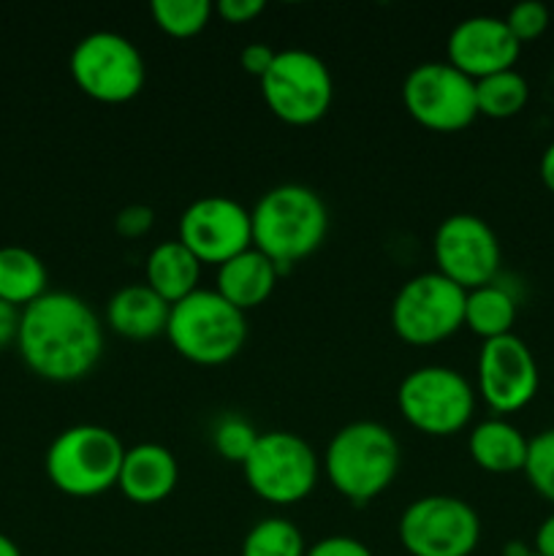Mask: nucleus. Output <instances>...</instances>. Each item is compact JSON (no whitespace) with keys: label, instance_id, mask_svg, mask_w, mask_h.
<instances>
[{"label":"nucleus","instance_id":"f257e3e1","mask_svg":"<svg viewBox=\"0 0 554 556\" xmlns=\"http://www.w3.org/2000/svg\"><path fill=\"white\" fill-rule=\"evenodd\" d=\"M16 351L25 367L38 378L74 383L90 375L101 362V318L76 293L47 291L22 309Z\"/></svg>","mask_w":554,"mask_h":556},{"label":"nucleus","instance_id":"f03ea898","mask_svg":"<svg viewBox=\"0 0 554 556\" xmlns=\"http://www.w3.org/2000/svg\"><path fill=\"white\" fill-rule=\"evenodd\" d=\"M253 248L264 253L280 275L291 271L324 244L329 210L313 188L286 182L269 188L250 210Z\"/></svg>","mask_w":554,"mask_h":556},{"label":"nucleus","instance_id":"7ed1b4c3","mask_svg":"<svg viewBox=\"0 0 554 556\" xmlns=\"http://www.w3.org/2000/svg\"><path fill=\"white\" fill-rule=\"evenodd\" d=\"M400 472V443L378 421H351L331 434L324 451V476L337 494L367 505L394 483Z\"/></svg>","mask_w":554,"mask_h":556},{"label":"nucleus","instance_id":"20e7f679","mask_svg":"<svg viewBox=\"0 0 554 556\" xmlns=\"http://www.w3.org/2000/svg\"><path fill=\"white\" fill-rule=\"evenodd\" d=\"M125 445L112 429L76 424L63 429L43 456L49 483L68 497L87 500L117 486Z\"/></svg>","mask_w":554,"mask_h":556},{"label":"nucleus","instance_id":"39448f33","mask_svg":"<svg viewBox=\"0 0 554 556\" xmlns=\"http://www.w3.org/2000/svg\"><path fill=\"white\" fill-rule=\"evenodd\" d=\"M166 337L174 351L199 367H217L237 356L248 340L244 313L217 291L199 288L182 302L172 304Z\"/></svg>","mask_w":554,"mask_h":556},{"label":"nucleus","instance_id":"423d86ee","mask_svg":"<svg viewBox=\"0 0 554 556\" xmlns=\"http://www.w3.org/2000/svg\"><path fill=\"white\" fill-rule=\"evenodd\" d=\"M396 407L416 432L429 438H451L470 424L476 413V391L456 369L427 364L402 378L396 389Z\"/></svg>","mask_w":554,"mask_h":556},{"label":"nucleus","instance_id":"0eeeda50","mask_svg":"<svg viewBox=\"0 0 554 556\" xmlns=\"http://www.w3.org/2000/svg\"><path fill=\"white\" fill-rule=\"evenodd\" d=\"M74 85L98 103H128L147 81V63L130 38L114 30L87 33L71 49Z\"/></svg>","mask_w":554,"mask_h":556},{"label":"nucleus","instance_id":"6e6552de","mask_svg":"<svg viewBox=\"0 0 554 556\" xmlns=\"http://www.w3.org/2000/svg\"><path fill=\"white\" fill-rule=\"evenodd\" d=\"M244 481L255 497L286 508L313 494L320 476L318 454L293 432H261L242 465Z\"/></svg>","mask_w":554,"mask_h":556},{"label":"nucleus","instance_id":"1a4fd4ad","mask_svg":"<svg viewBox=\"0 0 554 556\" xmlns=\"http://www.w3.org/2000/svg\"><path fill=\"white\" fill-rule=\"evenodd\" d=\"M465 288L440 271H421L396 291L391 326L407 345H438L465 326Z\"/></svg>","mask_w":554,"mask_h":556},{"label":"nucleus","instance_id":"9d476101","mask_svg":"<svg viewBox=\"0 0 554 556\" xmlns=\"http://www.w3.org/2000/svg\"><path fill=\"white\" fill-rule=\"evenodd\" d=\"M266 109L286 125H313L335 101V79L324 60L307 49H280L261 79Z\"/></svg>","mask_w":554,"mask_h":556},{"label":"nucleus","instance_id":"9b49d317","mask_svg":"<svg viewBox=\"0 0 554 556\" xmlns=\"http://www.w3.org/2000/svg\"><path fill=\"white\" fill-rule=\"evenodd\" d=\"M396 535L411 556H470L481 541V519L462 497L427 494L402 510Z\"/></svg>","mask_w":554,"mask_h":556},{"label":"nucleus","instance_id":"f8f14e48","mask_svg":"<svg viewBox=\"0 0 554 556\" xmlns=\"http://www.w3.org/2000/svg\"><path fill=\"white\" fill-rule=\"evenodd\" d=\"M402 106L432 134H459L478 117L476 81L451 63H418L402 81Z\"/></svg>","mask_w":554,"mask_h":556},{"label":"nucleus","instance_id":"ddd939ff","mask_svg":"<svg viewBox=\"0 0 554 556\" xmlns=\"http://www.w3.org/2000/svg\"><path fill=\"white\" fill-rule=\"evenodd\" d=\"M432 255L438 264L435 271L465 291L498 280L500 261H503L494 228L470 212H456L440 223L432 239Z\"/></svg>","mask_w":554,"mask_h":556},{"label":"nucleus","instance_id":"4468645a","mask_svg":"<svg viewBox=\"0 0 554 556\" xmlns=\"http://www.w3.org/2000/svg\"><path fill=\"white\" fill-rule=\"evenodd\" d=\"M177 239L201 261V266H223L234 255L253 248L250 210L228 195H201L179 215Z\"/></svg>","mask_w":554,"mask_h":556},{"label":"nucleus","instance_id":"2eb2a0df","mask_svg":"<svg viewBox=\"0 0 554 556\" xmlns=\"http://www.w3.org/2000/svg\"><path fill=\"white\" fill-rule=\"evenodd\" d=\"M476 383L489 410L503 418L530 405L541 386V372L527 342L516 334H505L481 345Z\"/></svg>","mask_w":554,"mask_h":556},{"label":"nucleus","instance_id":"dca6fc26","mask_svg":"<svg viewBox=\"0 0 554 556\" xmlns=\"http://www.w3.org/2000/svg\"><path fill=\"white\" fill-rule=\"evenodd\" d=\"M445 54H449L445 63L478 81L483 76L516 68L521 43L508 30L503 16L476 14L456 22L454 30L449 33V41H445Z\"/></svg>","mask_w":554,"mask_h":556},{"label":"nucleus","instance_id":"f3484780","mask_svg":"<svg viewBox=\"0 0 554 556\" xmlns=\"http://www.w3.org/2000/svg\"><path fill=\"white\" fill-rule=\"evenodd\" d=\"M179 481L177 456L161 443H139L125 448L117 489L134 505H158L172 497Z\"/></svg>","mask_w":554,"mask_h":556},{"label":"nucleus","instance_id":"a211bd4d","mask_svg":"<svg viewBox=\"0 0 554 556\" xmlns=\"http://www.w3.org/2000/svg\"><path fill=\"white\" fill-rule=\"evenodd\" d=\"M172 304L163 302L147 282H134L106 302V326L125 340H155L166 334Z\"/></svg>","mask_w":554,"mask_h":556},{"label":"nucleus","instance_id":"6ab92c4d","mask_svg":"<svg viewBox=\"0 0 554 556\" xmlns=\"http://www.w3.org/2000/svg\"><path fill=\"white\" fill-rule=\"evenodd\" d=\"M280 277V269L264 253L248 248L244 253L234 255L231 261L217 266L215 291L239 313H250V309L269 302Z\"/></svg>","mask_w":554,"mask_h":556},{"label":"nucleus","instance_id":"aec40b11","mask_svg":"<svg viewBox=\"0 0 554 556\" xmlns=\"http://www.w3.org/2000/svg\"><path fill=\"white\" fill-rule=\"evenodd\" d=\"M527 445L530 440L519 427L494 416L473 427L470 438H467V454L481 470L505 476V472H516L525 467Z\"/></svg>","mask_w":554,"mask_h":556},{"label":"nucleus","instance_id":"412c9836","mask_svg":"<svg viewBox=\"0 0 554 556\" xmlns=\"http://www.w3.org/2000/svg\"><path fill=\"white\" fill-rule=\"evenodd\" d=\"M201 261L185 248L179 239L155 244L147 255L144 282L168 304L182 302L193 291H199Z\"/></svg>","mask_w":554,"mask_h":556},{"label":"nucleus","instance_id":"4be33fe9","mask_svg":"<svg viewBox=\"0 0 554 556\" xmlns=\"http://www.w3.org/2000/svg\"><path fill=\"white\" fill-rule=\"evenodd\" d=\"M47 266L33 250L5 244L0 248V302L25 309L47 293Z\"/></svg>","mask_w":554,"mask_h":556},{"label":"nucleus","instance_id":"5701e85b","mask_svg":"<svg viewBox=\"0 0 554 556\" xmlns=\"http://www.w3.org/2000/svg\"><path fill=\"white\" fill-rule=\"evenodd\" d=\"M516 296L498 280L489 286L473 288L465 296V329L473 334L487 340H498V337L514 334L516 324Z\"/></svg>","mask_w":554,"mask_h":556},{"label":"nucleus","instance_id":"b1692460","mask_svg":"<svg viewBox=\"0 0 554 556\" xmlns=\"http://www.w3.org/2000/svg\"><path fill=\"white\" fill-rule=\"evenodd\" d=\"M530 101V85L516 68L483 76L476 81L478 117L508 119L516 117Z\"/></svg>","mask_w":554,"mask_h":556},{"label":"nucleus","instance_id":"393cba45","mask_svg":"<svg viewBox=\"0 0 554 556\" xmlns=\"http://www.w3.org/2000/svg\"><path fill=\"white\" fill-rule=\"evenodd\" d=\"M307 543H304L302 530L293 521L282 516H266L255 521L242 541L239 556H304Z\"/></svg>","mask_w":554,"mask_h":556},{"label":"nucleus","instance_id":"a878e982","mask_svg":"<svg viewBox=\"0 0 554 556\" xmlns=\"http://www.w3.org/2000/svg\"><path fill=\"white\" fill-rule=\"evenodd\" d=\"M152 22L172 38H193L210 25L215 5L210 0H152Z\"/></svg>","mask_w":554,"mask_h":556},{"label":"nucleus","instance_id":"bb28decb","mask_svg":"<svg viewBox=\"0 0 554 556\" xmlns=\"http://www.w3.org/2000/svg\"><path fill=\"white\" fill-rule=\"evenodd\" d=\"M521 472L530 486L554 505V429H543L536 438H530Z\"/></svg>","mask_w":554,"mask_h":556},{"label":"nucleus","instance_id":"cd10ccee","mask_svg":"<svg viewBox=\"0 0 554 556\" xmlns=\"http://www.w3.org/2000/svg\"><path fill=\"white\" fill-rule=\"evenodd\" d=\"M259 434L261 432H255V427L248 418L226 416L215 424V429H212V445H215L221 459L234 462V465L242 467L244 459L250 456V451H253Z\"/></svg>","mask_w":554,"mask_h":556},{"label":"nucleus","instance_id":"c85d7f7f","mask_svg":"<svg viewBox=\"0 0 554 556\" xmlns=\"http://www.w3.org/2000/svg\"><path fill=\"white\" fill-rule=\"evenodd\" d=\"M508 30L514 33V38L519 43L536 41L546 33L549 27V9L541 0H521V3L511 5L508 14L503 16Z\"/></svg>","mask_w":554,"mask_h":556},{"label":"nucleus","instance_id":"c756f323","mask_svg":"<svg viewBox=\"0 0 554 556\" xmlns=\"http://www.w3.org/2000/svg\"><path fill=\"white\" fill-rule=\"evenodd\" d=\"M155 212L147 204H128L114 215V231L123 239H141L152 231Z\"/></svg>","mask_w":554,"mask_h":556},{"label":"nucleus","instance_id":"7c9ffc66","mask_svg":"<svg viewBox=\"0 0 554 556\" xmlns=\"http://www.w3.org/2000/svg\"><path fill=\"white\" fill-rule=\"evenodd\" d=\"M304 556H373L367 546L358 538L351 535H329L307 546Z\"/></svg>","mask_w":554,"mask_h":556},{"label":"nucleus","instance_id":"2f4dec72","mask_svg":"<svg viewBox=\"0 0 554 556\" xmlns=\"http://www.w3.org/2000/svg\"><path fill=\"white\" fill-rule=\"evenodd\" d=\"M264 0H221L215 3V14L228 25H248L264 14Z\"/></svg>","mask_w":554,"mask_h":556},{"label":"nucleus","instance_id":"473e14b6","mask_svg":"<svg viewBox=\"0 0 554 556\" xmlns=\"http://www.w3.org/2000/svg\"><path fill=\"white\" fill-rule=\"evenodd\" d=\"M275 58L277 49L269 47V43H248V47L242 49V54H239V65H242L244 74L255 76V79L261 81L266 76V71L272 68V63H275Z\"/></svg>","mask_w":554,"mask_h":556},{"label":"nucleus","instance_id":"72a5a7b5","mask_svg":"<svg viewBox=\"0 0 554 556\" xmlns=\"http://www.w3.org/2000/svg\"><path fill=\"white\" fill-rule=\"evenodd\" d=\"M20 318H22V309L0 302V351L16 345V334H20Z\"/></svg>","mask_w":554,"mask_h":556},{"label":"nucleus","instance_id":"f704fd0d","mask_svg":"<svg viewBox=\"0 0 554 556\" xmlns=\"http://www.w3.org/2000/svg\"><path fill=\"white\" fill-rule=\"evenodd\" d=\"M532 552L541 556H554V510L538 525L536 548H532Z\"/></svg>","mask_w":554,"mask_h":556},{"label":"nucleus","instance_id":"c9c22d12","mask_svg":"<svg viewBox=\"0 0 554 556\" xmlns=\"http://www.w3.org/2000/svg\"><path fill=\"white\" fill-rule=\"evenodd\" d=\"M538 174H541V182L546 185L549 193H554V141L543 150L541 163H538Z\"/></svg>","mask_w":554,"mask_h":556},{"label":"nucleus","instance_id":"e433bc0d","mask_svg":"<svg viewBox=\"0 0 554 556\" xmlns=\"http://www.w3.org/2000/svg\"><path fill=\"white\" fill-rule=\"evenodd\" d=\"M0 556H22L20 546L9 535H3V532H0Z\"/></svg>","mask_w":554,"mask_h":556},{"label":"nucleus","instance_id":"4c0bfd02","mask_svg":"<svg viewBox=\"0 0 554 556\" xmlns=\"http://www.w3.org/2000/svg\"><path fill=\"white\" fill-rule=\"evenodd\" d=\"M505 556H541V554H536V552H530V548L516 546V543H511V546L505 548Z\"/></svg>","mask_w":554,"mask_h":556}]
</instances>
